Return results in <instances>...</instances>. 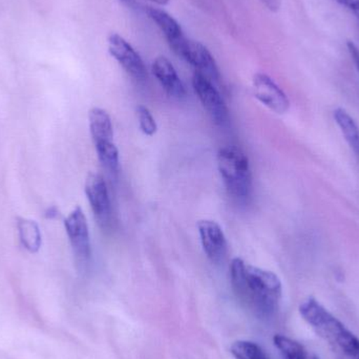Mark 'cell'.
Masks as SVG:
<instances>
[{
	"label": "cell",
	"instance_id": "cell-1",
	"mask_svg": "<svg viewBox=\"0 0 359 359\" xmlns=\"http://www.w3.org/2000/svg\"><path fill=\"white\" fill-rule=\"evenodd\" d=\"M229 270L232 289L247 309L261 318H271L278 311L283 286L276 273L240 257L232 259Z\"/></svg>",
	"mask_w": 359,
	"mask_h": 359
},
{
	"label": "cell",
	"instance_id": "cell-2",
	"mask_svg": "<svg viewBox=\"0 0 359 359\" xmlns=\"http://www.w3.org/2000/svg\"><path fill=\"white\" fill-rule=\"evenodd\" d=\"M299 314L328 346L335 359H359V339L314 297L299 306Z\"/></svg>",
	"mask_w": 359,
	"mask_h": 359
},
{
	"label": "cell",
	"instance_id": "cell-3",
	"mask_svg": "<svg viewBox=\"0 0 359 359\" xmlns=\"http://www.w3.org/2000/svg\"><path fill=\"white\" fill-rule=\"evenodd\" d=\"M217 170L229 196L243 202L252 191V174L248 158L234 147H222L217 153Z\"/></svg>",
	"mask_w": 359,
	"mask_h": 359
},
{
	"label": "cell",
	"instance_id": "cell-4",
	"mask_svg": "<svg viewBox=\"0 0 359 359\" xmlns=\"http://www.w3.org/2000/svg\"><path fill=\"white\" fill-rule=\"evenodd\" d=\"M88 124L101 165L109 174L116 176L119 170V151L114 142V128L111 116L105 109L94 107L88 114Z\"/></svg>",
	"mask_w": 359,
	"mask_h": 359
},
{
	"label": "cell",
	"instance_id": "cell-5",
	"mask_svg": "<svg viewBox=\"0 0 359 359\" xmlns=\"http://www.w3.org/2000/svg\"><path fill=\"white\" fill-rule=\"evenodd\" d=\"M65 227L76 262L80 267H86L92 255V245L88 221L81 207H76L67 215Z\"/></svg>",
	"mask_w": 359,
	"mask_h": 359
},
{
	"label": "cell",
	"instance_id": "cell-6",
	"mask_svg": "<svg viewBox=\"0 0 359 359\" xmlns=\"http://www.w3.org/2000/svg\"><path fill=\"white\" fill-rule=\"evenodd\" d=\"M192 86L203 107L215 123L226 126L229 122V111L212 82L201 74L196 73L192 77Z\"/></svg>",
	"mask_w": 359,
	"mask_h": 359
},
{
	"label": "cell",
	"instance_id": "cell-7",
	"mask_svg": "<svg viewBox=\"0 0 359 359\" xmlns=\"http://www.w3.org/2000/svg\"><path fill=\"white\" fill-rule=\"evenodd\" d=\"M84 190L97 223L107 229L111 223V204L107 182L101 175L90 174Z\"/></svg>",
	"mask_w": 359,
	"mask_h": 359
},
{
	"label": "cell",
	"instance_id": "cell-8",
	"mask_svg": "<svg viewBox=\"0 0 359 359\" xmlns=\"http://www.w3.org/2000/svg\"><path fill=\"white\" fill-rule=\"evenodd\" d=\"M109 52L128 75L139 81L147 78V69L140 55L119 34H111L109 37Z\"/></svg>",
	"mask_w": 359,
	"mask_h": 359
},
{
	"label": "cell",
	"instance_id": "cell-9",
	"mask_svg": "<svg viewBox=\"0 0 359 359\" xmlns=\"http://www.w3.org/2000/svg\"><path fill=\"white\" fill-rule=\"evenodd\" d=\"M252 86L255 98L270 111L278 115H284L288 111L290 101L286 93L267 74H255Z\"/></svg>",
	"mask_w": 359,
	"mask_h": 359
},
{
	"label": "cell",
	"instance_id": "cell-10",
	"mask_svg": "<svg viewBox=\"0 0 359 359\" xmlns=\"http://www.w3.org/2000/svg\"><path fill=\"white\" fill-rule=\"evenodd\" d=\"M203 250L212 263H219L227 255V241L223 229L217 222L202 219L198 223Z\"/></svg>",
	"mask_w": 359,
	"mask_h": 359
},
{
	"label": "cell",
	"instance_id": "cell-11",
	"mask_svg": "<svg viewBox=\"0 0 359 359\" xmlns=\"http://www.w3.org/2000/svg\"><path fill=\"white\" fill-rule=\"evenodd\" d=\"M181 58L192 65L196 69V73L204 76L211 82L219 80V72L215 58L206 46L200 42L188 40Z\"/></svg>",
	"mask_w": 359,
	"mask_h": 359
},
{
	"label": "cell",
	"instance_id": "cell-12",
	"mask_svg": "<svg viewBox=\"0 0 359 359\" xmlns=\"http://www.w3.org/2000/svg\"><path fill=\"white\" fill-rule=\"evenodd\" d=\"M153 73L170 97L179 100L185 98V86L180 79L174 65L166 57L160 56L156 58L153 63Z\"/></svg>",
	"mask_w": 359,
	"mask_h": 359
},
{
	"label": "cell",
	"instance_id": "cell-13",
	"mask_svg": "<svg viewBox=\"0 0 359 359\" xmlns=\"http://www.w3.org/2000/svg\"><path fill=\"white\" fill-rule=\"evenodd\" d=\"M335 123L339 126L341 135L350 149L359 157V126L346 109L339 107L333 111Z\"/></svg>",
	"mask_w": 359,
	"mask_h": 359
},
{
	"label": "cell",
	"instance_id": "cell-14",
	"mask_svg": "<svg viewBox=\"0 0 359 359\" xmlns=\"http://www.w3.org/2000/svg\"><path fill=\"white\" fill-rule=\"evenodd\" d=\"M147 14L161 29L170 46L184 37L183 31H182L181 25H179L178 21L174 17L170 16L168 13H166L165 11L149 6Z\"/></svg>",
	"mask_w": 359,
	"mask_h": 359
},
{
	"label": "cell",
	"instance_id": "cell-15",
	"mask_svg": "<svg viewBox=\"0 0 359 359\" xmlns=\"http://www.w3.org/2000/svg\"><path fill=\"white\" fill-rule=\"evenodd\" d=\"M17 228H18L19 240L23 248L31 253L38 252L42 245L41 231L38 224L32 219L19 217Z\"/></svg>",
	"mask_w": 359,
	"mask_h": 359
},
{
	"label": "cell",
	"instance_id": "cell-16",
	"mask_svg": "<svg viewBox=\"0 0 359 359\" xmlns=\"http://www.w3.org/2000/svg\"><path fill=\"white\" fill-rule=\"evenodd\" d=\"M273 343L282 359H308L305 348L294 339L276 334L273 337Z\"/></svg>",
	"mask_w": 359,
	"mask_h": 359
},
{
	"label": "cell",
	"instance_id": "cell-17",
	"mask_svg": "<svg viewBox=\"0 0 359 359\" xmlns=\"http://www.w3.org/2000/svg\"><path fill=\"white\" fill-rule=\"evenodd\" d=\"M230 353L236 359H269L257 344L250 341H238L232 344Z\"/></svg>",
	"mask_w": 359,
	"mask_h": 359
},
{
	"label": "cell",
	"instance_id": "cell-18",
	"mask_svg": "<svg viewBox=\"0 0 359 359\" xmlns=\"http://www.w3.org/2000/svg\"><path fill=\"white\" fill-rule=\"evenodd\" d=\"M137 115H138L139 126L143 134L149 137L154 136L157 133L158 126L151 111L144 105H139L137 107Z\"/></svg>",
	"mask_w": 359,
	"mask_h": 359
},
{
	"label": "cell",
	"instance_id": "cell-19",
	"mask_svg": "<svg viewBox=\"0 0 359 359\" xmlns=\"http://www.w3.org/2000/svg\"><path fill=\"white\" fill-rule=\"evenodd\" d=\"M334 1L353 14L359 22V0H334Z\"/></svg>",
	"mask_w": 359,
	"mask_h": 359
},
{
	"label": "cell",
	"instance_id": "cell-20",
	"mask_svg": "<svg viewBox=\"0 0 359 359\" xmlns=\"http://www.w3.org/2000/svg\"><path fill=\"white\" fill-rule=\"evenodd\" d=\"M348 50H349L350 56H351L352 60H353L354 65H355L356 69H358L359 73V48L358 46L354 43L353 41L347 42Z\"/></svg>",
	"mask_w": 359,
	"mask_h": 359
},
{
	"label": "cell",
	"instance_id": "cell-21",
	"mask_svg": "<svg viewBox=\"0 0 359 359\" xmlns=\"http://www.w3.org/2000/svg\"><path fill=\"white\" fill-rule=\"evenodd\" d=\"M268 10L276 13L280 8V0H259Z\"/></svg>",
	"mask_w": 359,
	"mask_h": 359
},
{
	"label": "cell",
	"instance_id": "cell-22",
	"mask_svg": "<svg viewBox=\"0 0 359 359\" xmlns=\"http://www.w3.org/2000/svg\"><path fill=\"white\" fill-rule=\"evenodd\" d=\"M46 215L48 219H54L58 215V210H57L56 207H50L46 210Z\"/></svg>",
	"mask_w": 359,
	"mask_h": 359
},
{
	"label": "cell",
	"instance_id": "cell-23",
	"mask_svg": "<svg viewBox=\"0 0 359 359\" xmlns=\"http://www.w3.org/2000/svg\"><path fill=\"white\" fill-rule=\"evenodd\" d=\"M151 1L155 2V4H159V6H166L170 2V0H151Z\"/></svg>",
	"mask_w": 359,
	"mask_h": 359
},
{
	"label": "cell",
	"instance_id": "cell-24",
	"mask_svg": "<svg viewBox=\"0 0 359 359\" xmlns=\"http://www.w3.org/2000/svg\"><path fill=\"white\" fill-rule=\"evenodd\" d=\"M121 1L128 6H133L135 4H136V0H121Z\"/></svg>",
	"mask_w": 359,
	"mask_h": 359
}]
</instances>
